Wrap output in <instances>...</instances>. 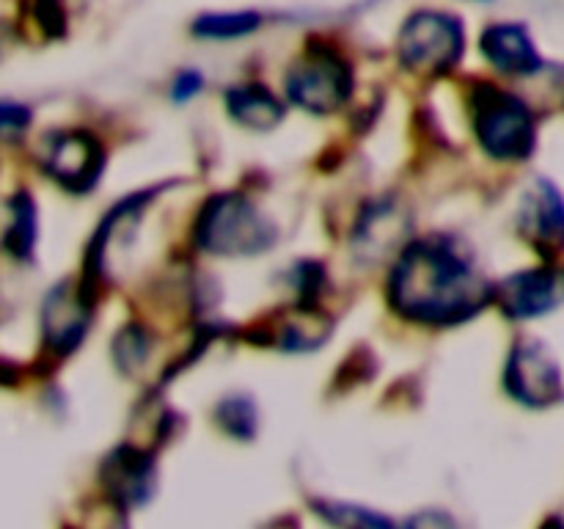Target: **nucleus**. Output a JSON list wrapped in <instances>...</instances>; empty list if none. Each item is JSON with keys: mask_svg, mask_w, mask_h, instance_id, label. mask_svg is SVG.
<instances>
[{"mask_svg": "<svg viewBox=\"0 0 564 529\" xmlns=\"http://www.w3.org/2000/svg\"><path fill=\"white\" fill-rule=\"evenodd\" d=\"M496 301L512 320L543 317L564 303V268L543 264V268L512 273L496 287Z\"/></svg>", "mask_w": 564, "mask_h": 529, "instance_id": "nucleus-10", "label": "nucleus"}, {"mask_svg": "<svg viewBox=\"0 0 564 529\" xmlns=\"http://www.w3.org/2000/svg\"><path fill=\"white\" fill-rule=\"evenodd\" d=\"M262 25V14L259 11H224V14H202L193 22V33L202 39H240L253 33Z\"/></svg>", "mask_w": 564, "mask_h": 529, "instance_id": "nucleus-17", "label": "nucleus"}, {"mask_svg": "<svg viewBox=\"0 0 564 529\" xmlns=\"http://www.w3.org/2000/svg\"><path fill=\"white\" fill-rule=\"evenodd\" d=\"M94 312V287L86 279H64L42 303V336L47 350L69 356L86 339Z\"/></svg>", "mask_w": 564, "mask_h": 529, "instance_id": "nucleus-7", "label": "nucleus"}, {"mask_svg": "<svg viewBox=\"0 0 564 529\" xmlns=\"http://www.w3.org/2000/svg\"><path fill=\"white\" fill-rule=\"evenodd\" d=\"M149 345H152V339H149V334L143 328H138V325L121 328V334L113 339L116 367L121 373H138L147 364Z\"/></svg>", "mask_w": 564, "mask_h": 529, "instance_id": "nucleus-19", "label": "nucleus"}, {"mask_svg": "<svg viewBox=\"0 0 564 529\" xmlns=\"http://www.w3.org/2000/svg\"><path fill=\"white\" fill-rule=\"evenodd\" d=\"M202 83H204V77L198 75V72H182V75L176 77V83H174V99H176V102H185V99L196 97V94L202 91Z\"/></svg>", "mask_w": 564, "mask_h": 529, "instance_id": "nucleus-23", "label": "nucleus"}, {"mask_svg": "<svg viewBox=\"0 0 564 529\" xmlns=\"http://www.w3.org/2000/svg\"><path fill=\"white\" fill-rule=\"evenodd\" d=\"M482 55L507 75H534L543 69L538 47L532 42V33L521 22H496L488 25L479 36Z\"/></svg>", "mask_w": 564, "mask_h": 529, "instance_id": "nucleus-12", "label": "nucleus"}, {"mask_svg": "<svg viewBox=\"0 0 564 529\" xmlns=\"http://www.w3.org/2000/svg\"><path fill=\"white\" fill-rule=\"evenodd\" d=\"M505 389L516 402L549 408L562 400V369L549 347L538 339H518L505 369Z\"/></svg>", "mask_w": 564, "mask_h": 529, "instance_id": "nucleus-8", "label": "nucleus"}, {"mask_svg": "<svg viewBox=\"0 0 564 529\" xmlns=\"http://www.w3.org/2000/svg\"><path fill=\"white\" fill-rule=\"evenodd\" d=\"M226 110H229V116L237 125L257 132L273 130L284 119V105H281V99L264 86H257V83L229 88L226 91Z\"/></svg>", "mask_w": 564, "mask_h": 529, "instance_id": "nucleus-14", "label": "nucleus"}, {"mask_svg": "<svg viewBox=\"0 0 564 529\" xmlns=\"http://www.w3.org/2000/svg\"><path fill=\"white\" fill-rule=\"evenodd\" d=\"M6 213H9V220H6L3 229V246L6 251L11 253L20 262H28L33 257V246H36V204H33L31 193L20 191L9 198L6 204Z\"/></svg>", "mask_w": 564, "mask_h": 529, "instance_id": "nucleus-16", "label": "nucleus"}, {"mask_svg": "<svg viewBox=\"0 0 564 529\" xmlns=\"http://www.w3.org/2000/svg\"><path fill=\"white\" fill-rule=\"evenodd\" d=\"M466 50V31L455 14L422 9L408 17L397 36V55L405 69L435 77L455 69Z\"/></svg>", "mask_w": 564, "mask_h": 529, "instance_id": "nucleus-4", "label": "nucleus"}, {"mask_svg": "<svg viewBox=\"0 0 564 529\" xmlns=\"http://www.w3.org/2000/svg\"><path fill=\"white\" fill-rule=\"evenodd\" d=\"M394 312L422 325H457L496 301V287L449 237L408 242L389 279Z\"/></svg>", "mask_w": 564, "mask_h": 529, "instance_id": "nucleus-1", "label": "nucleus"}, {"mask_svg": "<svg viewBox=\"0 0 564 529\" xmlns=\"http://www.w3.org/2000/svg\"><path fill=\"white\" fill-rule=\"evenodd\" d=\"M286 97L303 110L325 116L339 110L352 94V69L334 47L308 44L284 77Z\"/></svg>", "mask_w": 564, "mask_h": 529, "instance_id": "nucleus-5", "label": "nucleus"}, {"mask_svg": "<svg viewBox=\"0 0 564 529\" xmlns=\"http://www.w3.org/2000/svg\"><path fill=\"white\" fill-rule=\"evenodd\" d=\"M31 20L36 22V25L42 28L44 36L50 39L61 36L66 28V14L61 0H31Z\"/></svg>", "mask_w": 564, "mask_h": 529, "instance_id": "nucleus-21", "label": "nucleus"}, {"mask_svg": "<svg viewBox=\"0 0 564 529\" xmlns=\"http://www.w3.org/2000/svg\"><path fill=\"white\" fill-rule=\"evenodd\" d=\"M477 3H490V0H477Z\"/></svg>", "mask_w": 564, "mask_h": 529, "instance_id": "nucleus-24", "label": "nucleus"}, {"mask_svg": "<svg viewBox=\"0 0 564 529\" xmlns=\"http://www.w3.org/2000/svg\"><path fill=\"white\" fill-rule=\"evenodd\" d=\"M108 154L86 130H64L47 136L42 143V169L53 182L69 193H88L97 187Z\"/></svg>", "mask_w": 564, "mask_h": 529, "instance_id": "nucleus-6", "label": "nucleus"}, {"mask_svg": "<svg viewBox=\"0 0 564 529\" xmlns=\"http://www.w3.org/2000/svg\"><path fill=\"white\" fill-rule=\"evenodd\" d=\"M314 510H317L325 521L336 523V527H391V518L358 505H341V501L317 499L314 501Z\"/></svg>", "mask_w": 564, "mask_h": 529, "instance_id": "nucleus-20", "label": "nucleus"}, {"mask_svg": "<svg viewBox=\"0 0 564 529\" xmlns=\"http://www.w3.org/2000/svg\"><path fill=\"white\" fill-rule=\"evenodd\" d=\"M0 125H3V136L9 138V141H14V138L31 125V110H28L25 105L3 99V105H0Z\"/></svg>", "mask_w": 564, "mask_h": 529, "instance_id": "nucleus-22", "label": "nucleus"}, {"mask_svg": "<svg viewBox=\"0 0 564 529\" xmlns=\"http://www.w3.org/2000/svg\"><path fill=\"white\" fill-rule=\"evenodd\" d=\"M518 231L545 259L560 257L564 251V196L545 176H538L523 193Z\"/></svg>", "mask_w": 564, "mask_h": 529, "instance_id": "nucleus-9", "label": "nucleus"}, {"mask_svg": "<svg viewBox=\"0 0 564 529\" xmlns=\"http://www.w3.org/2000/svg\"><path fill=\"white\" fill-rule=\"evenodd\" d=\"M402 235H405V220H400L394 204L383 202L369 207L367 215H361L356 231V248L358 251H372L375 259H380L383 253H389L391 248L400 246Z\"/></svg>", "mask_w": 564, "mask_h": 529, "instance_id": "nucleus-15", "label": "nucleus"}, {"mask_svg": "<svg viewBox=\"0 0 564 529\" xmlns=\"http://www.w3.org/2000/svg\"><path fill=\"white\" fill-rule=\"evenodd\" d=\"M154 483H158V468H154V457L149 450L121 444L105 457L102 485L121 510L147 505L154 494Z\"/></svg>", "mask_w": 564, "mask_h": 529, "instance_id": "nucleus-11", "label": "nucleus"}, {"mask_svg": "<svg viewBox=\"0 0 564 529\" xmlns=\"http://www.w3.org/2000/svg\"><path fill=\"white\" fill-rule=\"evenodd\" d=\"M196 246L215 257H253L275 246V226L240 193L207 198L196 218Z\"/></svg>", "mask_w": 564, "mask_h": 529, "instance_id": "nucleus-2", "label": "nucleus"}, {"mask_svg": "<svg viewBox=\"0 0 564 529\" xmlns=\"http://www.w3.org/2000/svg\"><path fill=\"white\" fill-rule=\"evenodd\" d=\"M215 419L226 435L237 441H251L259 430L257 402L246 395H231L215 406Z\"/></svg>", "mask_w": 564, "mask_h": 529, "instance_id": "nucleus-18", "label": "nucleus"}, {"mask_svg": "<svg viewBox=\"0 0 564 529\" xmlns=\"http://www.w3.org/2000/svg\"><path fill=\"white\" fill-rule=\"evenodd\" d=\"M471 121L477 141L494 160H527L538 143L529 105L516 94L482 83L471 94Z\"/></svg>", "mask_w": 564, "mask_h": 529, "instance_id": "nucleus-3", "label": "nucleus"}, {"mask_svg": "<svg viewBox=\"0 0 564 529\" xmlns=\"http://www.w3.org/2000/svg\"><path fill=\"white\" fill-rule=\"evenodd\" d=\"M273 339L268 345L281 347L286 353H306L317 350L328 342L330 336V320L319 312L317 306L308 303H297L295 309L284 312L279 317V325L273 331Z\"/></svg>", "mask_w": 564, "mask_h": 529, "instance_id": "nucleus-13", "label": "nucleus"}]
</instances>
